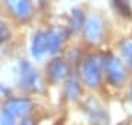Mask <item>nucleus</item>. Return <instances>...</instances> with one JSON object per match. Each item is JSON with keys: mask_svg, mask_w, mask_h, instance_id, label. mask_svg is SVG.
<instances>
[{"mask_svg": "<svg viewBox=\"0 0 132 125\" xmlns=\"http://www.w3.org/2000/svg\"><path fill=\"white\" fill-rule=\"evenodd\" d=\"M104 68V59H101L98 54H91L85 58L81 63V78L84 84L88 87H98L101 82Z\"/></svg>", "mask_w": 132, "mask_h": 125, "instance_id": "obj_1", "label": "nucleus"}, {"mask_svg": "<svg viewBox=\"0 0 132 125\" xmlns=\"http://www.w3.org/2000/svg\"><path fill=\"white\" fill-rule=\"evenodd\" d=\"M18 84L25 91L38 90V85H40L38 72L28 60H21L18 65Z\"/></svg>", "mask_w": 132, "mask_h": 125, "instance_id": "obj_2", "label": "nucleus"}, {"mask_svg": "<svg viewBox=\"0 0 132 125\" xmlns=\"http://www.w3.org/2000/svg\"><path fill=\"white\" fill-rule=\"evenodd\" d=\"M104 71H106V77L107 81L114 87H120L126 81V68L122 63L120 59L116 56H106L104 58Z\"/></svg>", "mask_w": 132, "mask_h": 125, "instance_id": "obj_3", "label": "nucleus"}, {"mask_svg": "<svg viewBox=\"0 0 132 125\" xmlns=\"http://www.w3.org/2000/svg\"><path fill=\"white\" fill-rule=\"evenodd\" d=\"M84 29V38L90 44H98L103 41L104 35V22L101 16L98 15H91L85 19V24L82 27Z\"/></svg>", "mask_w": 132, "mask_h": 125, "instance_id": "obj_4", "label": "nucleus"}, {"mask_svg": "<svg viewBox=\"0 0 132 125\" xmlns=\"http://www.w3.org/2000/svg\"><path fill=\"white\" fill-rule=\"evenodd\" d=\"M84 111L87 113V118L90 119L91 125H109L110 124V118H109L107 111L95 99H88L85 101Z\"/></svg>", "mask_w": 132, "mask_h": 125, "instance_id": "obj_5", "label": "nucleus"}, {"mask_svg": "<svg viewBox=\"0 0 132 125\" xmlns=\"http://www.w3.org/2000/svg\"><path fill=\"white\" fill-rule=\"evenodd\" d=\"M10 13L21 22H28L34 16V5L31 0H3Z\"/></svg>", "mask_w": 132, "mask_h": 125, "instance_id": "obj_6", "label": "nucleus"}, {"mask_svg": "<svg viewBox=\"0 0 132 125\" xmlns=\"http://www.w3.org/2000/svg\"><path fill=\"white\" fill-rule=\"evenodd\" d=\"M3 111L10 113L12 116H27L32 109V101L27 97H10L5 101V105L2 107Z\"/></svg>", "mask_w": 132, "mask_h": 125, "instance_id": "obj_7", "label": "nucleus"}, {"mask_svg": "<svg viewBox=\"0 0 132 125\" xmlns=\"http://www.w3.org/2000/svg\"><path fill=\"white\" fill-rule=\"evenodd\" d=\"M46 74H47L48 81L56 84V82L65 80L69 75V65L65 59L53 58L50 62L46 65Z\"/></svg>", "mask_w": 132, "mask_h": 125, "instance_id": "obj_8", "label": "nucleus"}, {"mask_svg": "<svg viewBox=\"0 0 132 125\" xmlns=\"http://www.w3.org/2000/svg\"><path fill=\"white\" fill-rule=\"evenodd\" d=\"M46 53H48V29L47 31H37L31 41V54L32 58L40 59Z\"/></svg>", "mask_w": 132, "mask_h": 125, "instance_id": "obj_9", "label": "nucleus"}, {"mask_svg": "<svg viewBox=\"0 0 132 125\" xmlns=\"http://www.w3.org/2000/svg\"><path fill=\"white\" fill-rule=\"evenodd\" d=\"M68 34L69 33L65 29H48V53L50 54H54L60 50L63 41L68 38Z\"/></svg>", "mask_w": 132, "mask_h": 125, "instance_id": "obj_10", "label": "nucleus"}, {"mask_svg": "<svg viewBox=\"0 0 132 125\" xmlns=\"http://www.w3.org/2000/svg\"><path fill=\"white\" fill-rule=\"evenodd\" d=\"M81 91H82V88H81V84L78 82V80L69 78V80L65 82V94L68 96V99L76 100V99L81 96Z\"/></svg>", "mask_w": 132, "mask_h": 125, "instance_id": "obj_11", "label": "nucleus"}, {"mask_svg": "<svg viewBox=\"0 0 132 125\" xmlns=\"http://www.w3.org/2000/svg\"><path fill=\"white\" fill-rule=\"evenodd\" d=\"M114 10L118 12L120 16L123 18H132V6H131V0H112Z\"/></svg>", "mask_w": 132, "mask_h": 125, "instance_id": "obj_12", "label": "nucleus"}, {"mask_svg": "<svg viewBox=\"0 0 132 125\" xmlns=\"http://www.w3.org/2000/svg\"><path fill=\"white\" fill-rule=\"evenodd\" d=\"M71 29L72 31H78L84 27L85 24V19H84V12L79 9H72V13H71Z\"/></svg>", "mask_w": 132, "mask_h": 125, "instance_id": "obj_13", "label": "nucleus"}, {"mask_svg": "<svg viewBox=\"0 0 132 125\" xmlns=\"http://www.w3.org/2000/svg\"><path fill=\"white\" fill-rule=\"evenodd\" d=\"M120 52H122V56L125 58L129 69L132 71V40H125L120 44Z\"/></svg>", "mask_w": 132, "mask_h": 125, "instance_id": "obj_14", "label": "nucleus"}, {"mask_svg": "<svg viewBox=\"0 0 132 125\" xmlns=\"http://www.w3.org/2000/svg\"><path fill=\"white\" fill-rule=\"evenodd\" d=\"M9 38H10V29H9V27H7L3 21H0V46H2V44H5Z\"/></svg>", "mask_w": 132, "mask_h": 125, "instance_id": "obj_15", "label": "nucleus"}, {"mask_svg": "<svg viewBox=\"0 0 132 125\" xmlns=\"http://www.w3.org/2000/svg\"><path fill=\"white\" fill-rule=\"evenodd\" d=\"M0 125H15V116L7 113L6 111L2 109L0 112Z\"/></svg>", "mask_w": 132, "mask_h": 125, "instance_id": "obj_16", "label": "nucleus"}, {"mask_svg": "<svg viewBox=\"0 0 132 125\" xmlns=\"http://www.w3.org/2000/svg\"><path fill=\"white\" fill-rule=\"evenodd\" d=\"M19 125H35V124H34V121L31 119V118H24L22 122H21Z\"/></svg>", "mask_w": 132, "mask_h": 125, "instance_id": "obj_17", "label": "nucleus"}, {"mask_svg": "<svg viewBox=\"0 0 132 125\" xmlns=\"http://www.w3.org/2000/svg\"><path fill=\"white\" fill-rule=\"evenodd\" d=\"M0 91H3L5 94H7V93H9V90H7V88H6L3 84H0Z\"/></svg>", "mask_w": 132, "mask_h": 125, "instance_id": "obj_18", "label": "nucleus"}, {"mask_svg": "<svg viewBox=\"0 0 132 125\" xmlns=\"http://www.w3.org/2000/svg\"><path fill=\"white\" fill-rule=\"evenodd\" d=\"M38 2H40V3H41V5H43V3H46L47 0H38Z\"/></svg>", "mask_w": 132, "mask_h": 125, "instance_id": "obj_19", "label": "nucleus"}, {"mask_svg": "<svg viewBox=\"0 0 132 125\" xmlns=\"http://www.w3.org/2000/svg\"><path fill=\"white\" fill-rule=\"evenodd\" d=\"M131 101H132V85H131Z\"/></svg>", "mask_w": 132, "mask_h": 125, "instance_id": "obj_20", "label": "nucleus"}]
</instances>
